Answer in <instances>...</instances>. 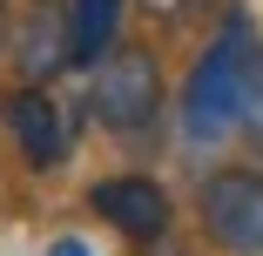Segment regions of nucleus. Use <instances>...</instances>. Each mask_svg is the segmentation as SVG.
I'll return each instance as SVG.
<instances>
[{
  "label": "nucleus",
  "mask_w": 263,
  "mask_h": 256,
  "mask_svg": "<svg viewBox=\"0 0 263 256\" xmlns=\"http://www.w3.org/2000/svg\"><path fill=\"white\" fill-rule=\"evenodd\" d=\"M14 74L27 88H47L74 68V34H68V0H27V14L14 21Z\"/></svg>",
  "instance_id": "nucleus-4"
},
{
  "label": "nucleus",
  "mask_w": 263,
  "mask_h": 256,
  "mask_svg": "<svg viewBox=\"0 0 263 256\" xmlns=\"http://www.w3.org/2000/svg\"><path fill=\"white\" fill-rule=\"evenodd\" d=\"M47 256H95V249H88L81 236H61V243H54V249H47Z\"/></svg>",
  "instance_id": "nucleus-9"
},
{
  "label": "nucleus",
  "mask_w": 263,
  "mask_h": 256,
  "mask_svg": "<svg viewBox=\"0 0 263 256\" xmlns=\"http://www.w3.org/2000/svg\"><path fill=\"white\" fill-rule=\"evenodd\" d=\"M256 94H263V41H256V21L236 7V14H223L216 41L196 54V68L182 81V135L196 148L223 142L236 122L256 115Z\"/></svg>",
  "instance_id": "nucleus-1"
},
{
  "label": "nucleus",
  "mask_w": 263,
  "mask_h": 256,
  "mask_svg": "<svg viewBox=\"0 0 263 256\" xmlns=\"http://www.w3.org/2000/svg\"><path fill=\"white\" fill-rule=\"evenodd\" d=\"M142 14H155V21H189V14H202L209 0H135Z\"/></svg>",
  "instance_id": "nucleus-8"
},
{
  "label": "nucleus",
  "mask_w": 263,
  "mask_h": 256,
  "mask_svg": "<svg viewBox=\"0 0 263 256\" xmlns=\"http://www.w3.org/2000/svg\"><path fill=\"white\" fill-rule=\"evenodd\" d=\"M128 0H68V34H74V68H95L122 41Z\"/></svg>",
  "instance_id": "nucleus-7"
},
{
  "label": "nucleus",
  "mask_w": 263,
  "mask_h": 256,
  "mask_svg": "<svg viewBox=\"0 0 263 256\" xmlns=\"http://www.w3.org/2000/svg\"><path fill=\"white\" fill-rule=\"evenodd\" d=\"M88 202H95V216L108 223V229H122L128 243H162L169 223H176L162 182H148V175H101L88 189Z\"/></svg>",
  "instance_id": "nucleus-5"
},
{
  "label": "nucleus",
  "mask_w": 263,
  "mask_h": 256,
  "mask_svg": "<svg viewBox=\"0 0 263 256\" xmlns=\"http://www.w3.org/2000/svg\"><path fill=\"white\" fill-rule=\"evenodd\" d=\"M202 229L230 256H263V175L256 169H216L202 182Z\"/></svg>",
  "instance_id": "nucleus-3"
},
{
  "label": "nucleus",
  "mask_w": 263,
  "mask_h": 256,
  "mask_svg": "<svg viewBox=\"0 0 263 256\" xmlns=\"http://www.w3.org/2000/svg\"><path fill=\"white\" fill-rule=\"evenodd\" d=\"M88 115L108 128V135H142L155 115H162V61H155L148 47L115 41L108 54L95 61V81H88Z\"/></svg>",
  "instance_id": "nucleus-2"
},
{
  "label": "nucleus",
  "mask_w": 263,
  "mask_h": 256,
  "mask_svg": "<svg viewBox=\"0 0 263 256\" xmlns=\"http://www.w3.org/2000/svg\"><path fill=\"white\" fill-rule=\"evenodd\" d=\"M7 41H14V7L0 0V54H7Z\"/></svg>",
  "instance_id": "nucleus-10"
},
{
  "label": "nucleus",
  "mask_w": 263,
  "mask_h": 256,
  "mask_svg": "<svg viewBox=\"0 0 263 256\" xmlns=\"http://www.w3.org/2000/svg\"><path fill=\"white\" fill-rule=\"evenodd\" d=\"M7 135L14 148L27 155V169H61L68 162V115L54 108V94L47 88H14L7 94Z\"/></svg>",
  "instance_id": "nucleus-6"
}]
</instances>
